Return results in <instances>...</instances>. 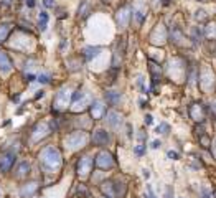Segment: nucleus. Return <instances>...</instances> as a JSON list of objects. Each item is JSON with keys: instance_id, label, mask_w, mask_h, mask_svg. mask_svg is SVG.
I'll return each mask as SVG.
<instances>
[{"instance_id": "nucleus-1", "label": "nucleus", "mask_w": 216, "mask_h": 198, "mask_svg": "<svg viewBox=\"0 0 216 198\" xmlns=\"http://www.w3.org/2000/svg\"><path fill=\"white\" fill-rule=\"evenodd\" d=\"M40 160H41L43 167H46V168H56V167L61 165V154L55 147H46L40 154Z\"/></svg>"}, {"instance_id": "nucleus-2", "label": "nucleus", "mask_w": 216, "mask_h": 198, "mask_svg": "<svg viewBox=\"0 0 216 198\" xmlns=\"http://www.w3.org/2000/svg\"><path fill=\"white\" fill-rule=\"evenodd\" d=\"M15 159H17V155H15L13 152H7L4 154V155L0 157V172H8V170L12 168V165L15 163Z\"/></svg>"}, {"instance_id": "nucleus-3", "label": "nucleus", "mask_w": 216, "mask_h": 198, "mask_svg": "<svg viewBox=\"0 0 216 198\" xmlns=\"http://www.w3.org/2000/svg\"><path fill=\"white\" fill-rule=\"evenodd\" d=\"M84 142H86L84 132H74V134L68 135V139H66V144L69 145V147H81Z\"/></svg>"}, {"instance_id": "nucleus-4", "label": "nucleus", "mask_w": 216, "mask_h": 198, "mask_svg": "<svg viewBox=\"0 0 216 198\" xmlns=\"http://www.w3.org/2000/svg\"><path fill=\"white\" fill-rule=\"evenodd\" d=\"M96 165L101 167V168H109V167L114 165V160H112V155L109 152H101L96 159Z\"/></svg>"}, {"instance_id": "nucleus-5", "label": "nucleus", "mask_w": 216, "mask_h": 198, "mask_svg": "<svg viewBox=\"0 0 216 198\" xmlns=\"http://www.w3.org/2000/svg\"><path fill=\"white\" fill-rule=\"evenodd\" d=\"M68 103H69V92L66 91V89H61L60 92L56 94V98H55V107L56 109H61V107H66Z\"/></svg>"}, {"instance_id": "nucleus-6", "label": "nucleus", "mask_w": 216, "mask_h": 198, "mask_svg": "<svg viewBox=\"0 0 216 198\" xmlns=\"http://www.w3.org/2000/svg\"><path fill=\"white\" fill-rule=\"evenodd\" d=\"M12 68H13V64H12L10 58L7 56V53L0 51V73L7 74V73H10V71H12Z\"/></svg>"}, {"instance_id": "nucleus-7", "label": "nucleus", "mask_w": 216, "mask_h": 198, "mask_svg": "<svg viewBox=\"0 0 216 198\" xmlns=\"http://www.w3.org/2000/svg\"><path fill=\"white\" fill-rule=\"evenodd\" d=\"M92 140H94L96 145H106L107 142H109V134H107L106 131H96L94 135H92Z\"/></svg>"}, {"instance_id": "nucleus-8", "label": "nucleus", "mask_w": 216, "mask_h": 198, "mask_svg": "<svg viewBox=\"0 0 216 198\" xmlns=\"http://www.w3.org/2000/svg\"><path fill=\"white\" fill-rule=\"evenodd\" d=\"M89 168H91V159H89V157H83L78 163V172L81 173V175H84V173L89 172Z\"/></svg>"}, {"instance_id": "nucleus-9", "label": "nucleus", "mask_w": 216, "mask_h": 198, "mask_svg": "<svg viewBox=\"0 0 216 198\" xmlns=\"http://www.w3.org/2000/svg\"><path fill=\"white\" fill-rule=\"evenodd\" d=\"M28 172H30V163L28 162H20L18 163V167H17V175L18 178H23V177H27L28 175Z\"/></svg>"}, {"instance_id": "nucleus-10", "label": "nucleus", "mask_w": 216, "mask_h": 198, "mask_svg": "<svg viewBox=\"0 0 216 198\" xmlns=\"http://www.w3.org/2000/svg\"><path fill=\"white\" fill-rule=\"evenodd\" d=\"M91 114L94 119H99V117L104 116V106L101 103H92L91 106Z\"/></svg>"}, {"instance_id": "nucleus-11", "label": "nucleus", "mask_w": 216, "mask_h": 198, "mask_svg": "<svg viewBox=\"0 0 216 198\" xmlns=\"http://www.w3.org/2000/svg\"><path fill=\"white\" fill-rule=\"evenodd\" d=\"M10 30H12V25H8V23L0 25V41H5V40H7Z\"/></svg>"}, {"instance_id": "nucleus-12", "label": "nucleus", "mask_w": 216, "mask_h": 198, "mask_svg": "<svg viewBox=\"0 0 216 198\" xmlns=\"http://www.w3.org/2000/svg\"><path fill=\"white\" fill-rule=\"evenodd\" d=\"M107 117H109V119H107V120H109V124H111V126H114V127L121 124V116H119L117 112H109V116H107Z\"/></svg>"}, {"instance_id": "nucleus-13", "label": "nucleus", "mask_w": 216, "mask_h": 198, "mask_svg": "<svg viewBox=\"0 0 216 198\" xmlns=\"http://www.w3.org/2000/svg\"><path fill=\"white\" fill-rule=\"evenodd\" d=\"M97 53H99V48H92V46H89V48L84 50V58L86 60H92Z\"/></svg>"}, {"instance_id": "nucleus-14", "label": "nucleus", "mask_w": 216, "mask_h": 198, "mask_svg": "<svg viewBox=\"0 0 216 198\" xmlns=\"http://www.w3.org/2000/svg\"><path fill=\"white\" fill-rule=\"evenodd\" d=\"M107 99H109L112 104H116L117 101L121 99V96H119V94H114V92H107Z\"/></svg>"}, {"instance_id": "nucleus-15", "label": "nucleus", "mask_w": 216, "mask_h": 198, "mask_svg": "<svg viewBox=\"0 0 216 198\" xmlns=\"http://www.w3.org/2000/svg\"><path fill=\"white\" fill-rule=\"evenodd\" d=\"M38 81L43 83V84H46V83H50V76H48V74H40V76H38Z\"/></svg>"}, {"instance_id": "nucleus-16", "label": "nucleus", "mask_w": 216, "mask_h": 198, "mask_svg": "<svg viewBox=\"0 0 216 198\" xmlns=\"http://www.w3.org/2000/svg\"><path fill=\"white\" fill-rule=\"evenodd\" d=\"M165 131H168V126H167V124H162V126L157 127V132H158V134H167Z\"/></svg>"}, {"instance_id": "nucleus-17", "label": "nucleus", "mask_w": 216, "mask_h": 198, "mask_svg": "<svg viewBox=\"0 0 216 198\" xmlns=\"http://www.w3.org/2000/svg\"><path fill=\"white\" fill-rule=\"evenodd\" d=\"M134 152H135V155H142V154L145 152V147H144V145H137Z\"/></svg>"}, {"instance_id": "nucleus-18", "label": "nucleus", "mask_w": 216, "mask_h": 198, "mask_svg": "<svg viewBox=\"0 0 216 198\" xmlns=\"http://www.w3.org/2000/svg\"><path fill=\"white\" fill-rule=\"evenodd\" d=\"M40 21H41V23H48V13H46V12H41V13H40Z\"/></svg>"}, {"instance_id": "nucleus-19", "label": "nucleus", "mask_w": 216, "mask_h": 198, "mask_svg": "<svg viewBox=\"0 0 216 198\" xmlns=\"http://www.w3.org/2000/svg\"><path fill=\"white\" fill-rule=\"evenodd\" d=\"M43 5L48 7V8H51V7H55V0H43Z\"/></svg>"}, {"instance_id": "nucleus-20", "label": "nucleus", "mask_w": 216, "mask_h": 198, "mask_svg": "<svg viewBox=\"0 0 216 198\" xmlns=\"http://www.w3.org/2000/svg\"><path fill=\"white\" fill-rule=\"evenodd\" d=\"M145 198H157L155 195H153V191H152V188H150V187H147V195H145Z\"/></svg>"}, {"instance_id": "nucleus-21", "label": "nucleus", "mask_w": 216, "mask_h": 198, "mask_svg": "<svg viewBox=\"0 0 216 198\" xmlns=\"http://www.w3.org/2000/svg\"><path fill=\"white\" fill-rule=\"evenodd\" d=\"M167 155L170 157L172 160H177V159H178V154H177V152H173V150H170V152L167 154Z\"/></svg>"}, {"instance_id": "nucleus-22", "label": "nucleus", "mask_w": 216, "mask_h": 198, "mask_svg": "<svg viewBox=\"0 0 216 198\" xmlns=\"http://www.w3.org/2000/svg\"><path fill=\"white\" fill-rule=\"evenodd\" d=\"M25 79H27L28 83H33V81H35V74H27Z\"/></svg>"}, {"instance_id": "nucleus-23", "label": "nucleus", "mask_w": 216, "mask_h": 198, "mask_svg": "<svg viewBox=\"0 0 216 198\" xmlns=\"http://www.w3.org/2000/svg\"><path fill=\"white\" fill-rule=\"evenodd\" d=\"M25 4H27V7L33 8V7H35V0H25Z\"/></svg>"}, {"instance_id": "nucleus-24", "label": "nucleus", "mask_w": 216, "mask_h": 198, "mask_svg": "<svg viewBox=\"0 0 216 198\" xmlns=\"http://www.w3.org/2000/svg\"><path fill=\"white\" fill-rule=\"evenodd\" d=\"M158 147H160V142L158 140H153L152 142V148H158Z\"/></svg>"}, {"instance_id": "nucleus-25", "label": "nucleus", "mask_w": 216, "mask_h": 198, "mask_svg": "<svg viewBox=\"0 0 216 198\" xmlns=\"http://www.w3.org/2000/svg\"><path fill=\"white\" fill-rule=\"evenodd\" d=\"M38 28L41 30V32H45L46 30V23H41V21H40V25H38Z\"/></svg>"}, {"instance_id": "nucleus-26", "label": "nucleus", "mask_w": 216, "mask_h": 198, "mask_svg": "<svg viewBox=\"0 0 216 198\" xmlns=\"http://www.w3.org/2000/svg\"><path fill=\"white\" fill-rule=\"evenodd\" d=\"M145 124H152V116H145Z\"/></svg>"}, {"instance_id": "nucleus-27", "label": "nucleus", "mask_w": 216, "mask_h": 198, "mask_svg": "<svg viewBox=\"0 0 216 198\" xmlns=\"http://www.w3.org/2000/svg\"><path fill=\"white\" fill-rule=\"evenodd\" d=\"M12 101H13V103H18V101H20V94H15L13 98H12Z\"/></svg>"}, {"instance_id": "nucleus-28", "label": "nucleus", "mask_w": 216, "mask_h": 198, "mask_svg": "<svg viewBox=\"0 0 216 198\" xmlns=\"http://www.w3.org/2000/svg\"><path fill=\"white\" fill-rule=\"evenodd\" d=\"M40 98H43V91H38V94L35 96V99H40Z\"/></svg>"}, {"instance_id": "nucleus-29", "label": "nucleus", "mask_w": 216, "mask_h": 198, "mask_svg": "<svg viewBox=\"0 0 216 198\" xmlns=\"http://www.w3.org/2000/svg\"><path fill=\"white\" fill-rule=\"evenodd\" d=\"M144 177H145V178H149V177H150V173H149V170H144Z\"/></svg>"}, {"instance_id": "nucleus-30", "label": "nucleus", "mask_w": 216, "mask_h": 198, "mask_svg": "<svg viewBox=\"0 0 216 198\" xmlns=\"http://www.w3.org/2000/svg\"><path fill=\"white\" fill-rule=\"evenodd\" d=\"M201 2H205V0H201Z\"/></svg>"}]
</instances>
